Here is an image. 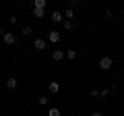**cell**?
I'll list each match as a JSON object with an SVG mask.
<instances>
[{
  "mask_svg": "<svg viewBox=\"0 0 124 116\" xmlns=\"http://www.w3.org/2000/svg\"><path fill=\"white\" fill-rule=\"evenodd\" d=\"M112 64H114V60H112L110 56H101L99 58V68H103V71H110Z\"/></svg>",
  "mask_w": 124,
  "mask_h": 116,
  "instance_id": "obj_1",
  "label": "cell"
},
{
  "mask_svg": "<svg viewBox=\"0 0 124 116\" xmlns=\"http://www.w3.org/2000/svg\"><path fill=\"white\" fill-rule=\"evenodd\" d=\"M50 19H52L54 23H64V13H60V10H54V13L50 15Z\"/></svg>",
  "mask_w": 124,
  "mask_h": 116,
  "instance_id": "obj_2",
  "label": "cell"
},
{
  "mask_svg": "<svg viewBox=\"0 0 124 116\" xmlns=\"http://www.w3.org/2000/svg\"><path fill=\"white\" fill-rule=\"evenodd\" d=\"M48 41L58 44V41H60V31H50V33H48Z\"/></svg>",
  "mask_w": 124,
  "mask_h": 116,
  "instance_id": "obj_3",
  "label": "cell"
},
{
  "mask_svg": "<svg viewBox=\"0 0 124 116\" xmlns=\"http://www.w3.org/2000/svg\"><path fill=\"white\" fill-rule=\"evenodd\" d=\"M64 56H66V52H62V50H54L52 52V60H56V62H60Z\"/></svg>",
  "mask_w": 124,
  "mask_h": 116,
  "instance_id": "obj_4",
  "label": "cell"
},
{
  "mask_svg": "<svg viewBox=\"0 0 124 116\" xmlns=\"http://www.w3.org/2000/svg\"><path fill=\"white\" fill-rule=\"evenodd\" d=\"M17 85H19L17 77H8V79H6V87H8V89H17Z\"/></svg>",
  "mask_w": 124,
  "mask_h": 116,
  "instance_id": "obj_5",
  "label": "cell"
},
{
  "mask_svg": "<svg viewBox=\"0 0 124 116\" xmlns=\"http://www.w3.org/2000/svg\"><path fill=\"white\" fill-rule=\"evenodd\" d=\"M2 37H4V44H6V46H13L15 41H17V37H15L13 33H4Z\"/></svg>",
  "mask_w": 124,
  "mask_h": 116,
  "instance_id": "obj_6",
  "label": "cell"
},
{
  "mask_svg": "<svg viewBox=\"0 0 124 116\" xmlns=\"http://www.w3.org/2000/svg\"><path fill=\"white\" fill-rule=\"evenodd\" d=\"M33 46H35V50H46V40H41V37H37V40L33 41Z\"/></svg>",
  "mask_w": 124,
  "mask_h": 116,
  "instance_id": "obj_7",
  "label": "cell"
},
{
  "mask_svg": "<svg viewBox=\"0 0 124 116\" xmlns=\"http://www.w3.org/2000/svg\"><path fill=\"white\" fill-rule=\"evenodd\" d=\"M66 58L68 60H75V58H79V52L77 50H66Z\"/></svg>",
  "mask_w": 124,
  "mask_h": 116,
  "instance_id": "obj_8",
  "label": "cell"
},
{
  "mask_svg": "<svg viewBox=\"0 0 124 116\" xmlns=\"http://www.w3.org/2000/svg\"><path fill=\"white\" fill-rule=\"evenodd\" d=\"M46 4H48L46 0H35V2H33V8H44L46 10Z\"/></svg>",
  "mask_w": 124,
  "mask_h": 116,
  "instance_id": "obj_9",
  "label": "cell"
},
{
  "mask_svg": "<svg viewBox=\"0 0 124 116\" xmlns=\"http://www.w3.org/2000/svg\"><path fill=\"white\" fill-rule=\"evenodd\" d=\"M48 89H50V93H58V91H60V85L58 83H50Z\"/></svg>",
  "mask_w": 124,
  "mask_h": 116,
  "instance_id": "obj_10",
  "label": "cell"
},
{
  "mask_svg": "<svg viewBox=\"0 0 124 116\" xmlns=\"http://www.w3.org/2000/svg\"><path fill=\"white\" fill-rule=\"evenodd\" d=\"M46 15V10L44 8H33V17H37V19H41Z\"/></svg>",
  "mask_w": 124,
  "mask_h": 116,
  "instance_id": "obj_11",
  "label": "cell"
},
{
  "mask_svg": "<svg viewBox=\"0 0 124 116\" xmlns=\"http://www.w3.org/2000/svg\"><path fill=\"white\" fill-rule=\"evenodd\" d=\"M48 116H60V110H58V108H50V110H48Z\"/></svg>",
  "mask_w": 124,
  "mask_h": 116,
  "instance_id": "obj_12",
  "label": "cell"
},
{
  "mask_svg": "<svg viewBox=\"0 0 124 116\" xmlns=\"http://www.w3.org/2000/svg\"><path fill=\"white\" fill-rule=\"evenodd\" d=\"M62 27H64L66 31H70V29H72V21H66V19H64V23H62Z\"/></svg>",
  "mask_w": 124,
  "mask_h": 116,
  "instance_id": "obj_13",
  "label": "cell"
},
{
  "mask_svg": "<svg viewBox=\"0 0 124 116\" xmlns=\"http://www.w3.org/2000/svg\"><path fill=\"white\" fill-rule=\"evenodd\" d=\"M64 17H66V21H72V17H75V13H72V8H68L66 13H64Z\"/></svg>",
  "mask_w": 124,
  "mask_h": 116,
  "instance_id": "obj_14",
  "label": "cell"
},
{
  "mask_svg": "<svg viewBox=\"0 0 124 116\" xmlns=\"http://www.w3.org/2000/svg\"><path fill=\"white\" fill-rule=\"evenodd\" d=\"M110 93H112V89H103V91H99V98H108Z\"/></svg>",
  "mask_w": 124,
  "mask_h": 116,
  "instance_id": "obj_15",
  "label": "cell"
},
{
  "mask_svg": "<svg viewBox=\"0 0 124 116\" xmlns=\"http://www.w3.org/2000/svg\"><path fill=\"white\" fill-rule=\"evenodd\" d=\"M23 35H31V27H29V25L23 27Z\"/></svg>",
  "mask_w": 124,
  "mask_h": 116,
  "instance_id": "obj_16",
  "label": "cell"
},
{
  "mask_svg": "<svg viewBox=\"0 0 124 116\" xmlns=\"http://www.w3.org/2000/svg\"><path fill=\"white\" fill-rule=\"evenodd\" d=\"M37 102H39V106H46V104H48V98H46V95H41Z\"/></svg>",
  "mask_w": 124,
  "mask_h": 116,
  "instance_id": "obj_17",
  "label": "cell"
},
{
  "mask_svg": "<svg viewBox=\"0 0 124 116\" xmlns=\"http://www.w3.org/2000/svg\"><path fill=\"white\" fill-rule=\"evenodd\" d=\"M91 116H103V114H101L99 110H93V112H91Z\"/></svg>",
  "mask_w": 124,
  "mask_h": 116,
  "instance_id": "obj_18",
  "label": "cell"
},
{
  "mask_svg": "<svg viewBox=\"0 0 124 116\" xmlns=\"http://www.w3.org/2000/svg\"><path fill=\"white\" fill-rule=\"evenodd\" d=\"M0 35H4V31H2V27H0Z\"/></svg>",
  "mask_w": 124,
  "mask_h": 116,
  "instance_id": "obj_19",
  "label": "cell"
},
{
  "mask_svg": "<svg viewBox=\"0 0 124 116\" xmlns=\"http://www.w3.org/2000/svg\"><path fill=\"white\" fill-rule=\"evenodd\" d=\"M0 110H2V102H0Z\"/></svg>",
  "mask_w": 124,
  "mask_h": 116,
  "instance_id": "obj_20",
  "label": "cell"
}]
</instances>
